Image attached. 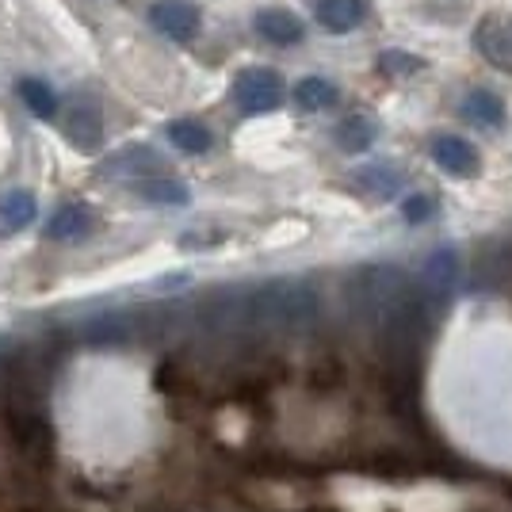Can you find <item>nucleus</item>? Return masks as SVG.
Listing matches in <instances>:
<instances>
[{"label":"nucleus","instance_id":"15","mask_svg":"<svg viewBox=\"0 0 512 512\" xmlns=\"http://www.w3.org/2000/svg\"><path fill=\"white\" fill-rule=\"evenodd\" d=\"M161 169V157L150 150V146H130V150L115 153L104 161V176H150V172Z\"/></svg>","mask_w":512,"mask_h":512},{"label":"nucleus","instance_id":"1","mask_svg":"<svg viewBox=\"0 0 512 512\" xmlns=\"http://www.w3.org/2000/svg\"><path fill=\"white\" fill-rule=\"evenodd\" d=\"M325 318L321 291L310 279H268L234 291V325L272 333H310Z\"/></svg>","mask_w":512,"mask_h":512},{"label":"nucleus","instance_id":"4","mask_svg":"<svg viewBox=\"0 0 512 512\" xmlns=\"http://www.w3.org/2000/svg\"><path fill=\"white\" fill-rule=\"evenodd\" d=\"M58 127L69 138V146H77L81 153L100 150V142H104V115H100V104L92 96H73L62 107V123Z\"/></svg>","mask_w":512,"mask_h":512},{"label":"nucleus","instance_id":"3","mask_svg":"<svg viewBox=\"0 0 512 512\" xmlns=\"http://www.w3.org/2000/svg\"><path fill=\"white\" fill-rule=\"evenodd\" d=\"M234 104L245 115H264L283 104V81L276 69H241L234 77Z\"/></svg>","mask_w":512,"mask_h":512},{"label":"nucleus","instance_id":"25","mask_svg":"<svg viewBox=\"0 0 512 512\" xmlns=\"http://www.w3.org/2000/svg\"><path fill=\"white\" fill-rule=\"evenodd\" d=\"M432 211H436V207H432V199H428V195H409L406 203H402V214H406V222H425Z\"/></svg>","mask_w":512,"mask_h":512},{"label":"nucleus","instance_id":"20","mask_svg":"<svg viewBox=\"0 0 512 512\" xmlns=\"http://www.w3.org/2000/svg\"><path fill=\"white\" fill-rule=\"evenodd\" d=\"M138 195L146 199V203H157V207H184L192 195H188V188L180 184V180H169V176H157V180H142L138 184Z\"/></svg>","mask_w":512,"mask_h":512},{"label":"nucleus","instance_id":"16","mask_svg":"<svg viewBox=\"0 0 512 512\" xmlns=\"http://www.w3.org/2000/svg\"><path fill=\"white\" fill-rule=\"evenodd\" d=\"M379 138V127L367 119V115H348L344 123H337V146L344 153H363L375 146Z\"/></svg>","mask_w":512,"mask_h":512},{"label":"nucleus","instance_id":"7","mask_svg":"<svg viewBox=\"0 0 512 512\" xmlns=\"http://www.w3.org/2000/svg\"><path fill=\"white\" fill-rule=\"evenodd\" d=\"M432 161L451 176H478V150L470 146L467 138H455V134H440L432 142Z\"/></svg>","mask_w":512,"mask_h":512},{"label":"nucleus","instance_id":"17","mask_svg":"<svg viewBox=\"0 0 512 512\" xmlns=\"http://www.w3.org/2000/svg\"><path fill=\"white\" fill-rule=\"evenodd\" d=\"M12 436L20 440V448L35 451V448H50V440H54V432L46 425L43 413H35V409H23L12 417Z\"/></svg>","mask_w":512,"mask_h":512},{"label":"nucleus","instance_id":"11","mask_svg":"<svg viewBox=\"0 0 512 512\" xmlns=\"http://www.w3.org/2000/svg\"><path fill=\"white\" fill-rule=\"evenodd\" d=\"M81 337L92 348H115V344H127L138 337V318H130V314H100V318L88 321Z\"/></svg>","mask_w":512,"mask_h":512},{"label":"nucleus","instance_id":"8","mask_svg":"<svg viewBox=\"0 0 512 512\" xmlns=\"http://www.w3.org/2000/svg\"><path fill=\"white\" fill-rule=\"evenodd\" d=\"M253 27H256V35L272 46H295V43H302V35H306L302 20L295 12H287V8H264V12H256Z\"/></svg>","mask_w":512,"mask_h":512},{"label":"nucleus","instance_id":"12","mask_svg":"<svg viewBox=\"0 0 512 512\" xmlns=\"http://www.w3.org/2000/svg\"><path fill=\"white\" fill-rule=\"evenodd\" d=\"M39 214V203L27 188H12V192L0 195V237H12L27 230Z\"/></svg>","mask_w":512,"mask_h":512},{"label":"nucleus","instance_id":"21","mask_svg":"<svg viewBox=\"0 0 512 512\" xmlns=\"http://www.w3.org/2000/svg\"><path fill=\"white\" fill-rule=\"evenodd\" d=\"M169 142L180 153H207L214 138L203 123H195V119H176V123H169Z\"/></svg>","mask_w":512,"mask_h":512},{"label":"nucleus","instance_id":"10","mask_svg":"<svg viewBox=\"0 0 512 512\" xmlns=\"http://www.w3.org/2000/svg\"><path fill=\"white\" fill-rule=\"evenodd\" d=\"M314 20L333 35H348L367 20V0H318Z\"/></svg>","mask_w":512,"mask_h":512},{"label":"nucleus","instance_id":"23","mask_svg":"<svg viewBox=\"0 0 512 512\" xmlns=\"http://www.w3.org/2000/svg\"><path fill=\"white\" fill-rule=\"evenodd\" d=\"M356 184H363L371 195H394L398 192V184H402V176L390 169V165H371V169H360L356 172Z\"/></svg>","mask_w":512,"mask_h":512},{"label":"nucleus","instance_id":"14","mask_svg":"<svg viewBox=\"0 0 512 512\" xmlns=\"http://www.w3.org/2000/svg\"><path fill=\"white\" fill-rule=\"evenodd\" d=\"M478 46L493 65L512 69V20H482L478 27Z\"/></svg>","mask_w":512,"mask_h":512},{"label":"nucleus","instance_id":"22","mask_svg":"<svg viewBox=\"0 0 512 512\" xmlns=\"http://www.w3.org/2000/svg\"><path fill=\"white\" fill-rule=\"evenodd\" d=\"M478 287H501L505 279H509L512 272V253H509V245H497L493 253L486 256H478Z\"/></svg>","mask_w":512,"mask_h":512},{"label":"nucleus","instance_id":"18","mask_svg":"<svg viewBox=\"0 0 512 512\" xmlns=\"http://www.w3.org/2000/svg\"><path fill=\"white\" fill-rule=\"evenodd\" d=\"M16 92H20V100L27 104L31 115H39V119H54L58 115V92L46 81H39V77H23Z\"/></svg>","mask_w":512,"mask_h":512},{"label":"nucleus","instance_id":"6","mask_svg":"<svg viewBox=\"0 0 512 512\" xmlns=\"http://www.w3.org/2000/svg\"><path fill=\"white\" fill-rule=\"evenodd\" d=\"M455 283H459V256H455V249H436V253L425 260L421 287H425L428 295L440 302V306H448Z\"/></svg>","mask_w":512,"mask_h":512},{"label":"nucleus","instance_id":"13","mask_svg":"<svg viewBox=\"0 0 512 512\" xmlns=\"http://www.w3.org/2000/svg\"><path fill=\"white\" fill-rule=\"evenodd\" d=\"M463 115H467L474 127H486V130H497L505 127V100L490 92V88H470L467 100H463Z\"/></svg>","mask_w":512,"mask_h":512},{"label":"nucleus","instance_id":"5","mask_svg":"<svg viewBox=\"0 0 512 512\" xmlns=\"http://www.w3.org/2000/svg\"><path fill=\"white\" fill-rule=\"evenodd\" d=\"M150 23L165 35V39H176V43H192L199 35V8L192 0H157L150 8Z\"/></svg>","mask_w":512,"mask_h":512},{"label":"nucleus","instance_id":"19","mask_svg":"<svg viewBox=\"0 0 512 512\" xmlns=\"http://www.w3.org/2000/svg\"><path fill=\"white\" fill-rule=\"evenodd\" d=\"M337 100H341V92H337L333 81H325V77H306V81L295 85V104L302 111H325V107H333Z\"/></svg>","mask_w":512,"mask_h":512},{"label":"nucleus","instance_id":"9","mask_svg":"<svg viewBox=\"0 0 512 512\" xmlns=\"http://www.w3.org/2000/svg\"><path fill=\"white\" fill-rule=\"evenodd\" d=\"M92 226H96L92 207H85V203H65V207H58V211L50 214L46 237L50 241H85L92 234Z\"/></svg>","mask_w":512,"mask_h":512},{"label":"nucleus","instance_id":"24","mask_svg":"<svg viewBox=\"0 0 512 512\" xmlns=\"http://www.w3.org/2000/svg\"><path fill=\"white\" fill-rule=\"evenodd\" d=\"M375 62H379L383 73H394V77H402V73H417V69L425 65L417 54H406V50H383Z\"/></svg>","mask_w":512,"mask_h":512},{"label":"nucleus","instance_id":"2","mask_svg":"<svg viewBox=\"0 0 512 512\" xmlns=\"http://www.w3.org/2000/svg\"><path fill=\"white\" fill-rule=\"evenodd\" d=\"M406 287L409 279L398 264H360L356 272H348L341 287L344 314L356 325H379Z\"/></svg>","mask_w":512,"mask_h":512}]
</instances>
